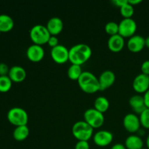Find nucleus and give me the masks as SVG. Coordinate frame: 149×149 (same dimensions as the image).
I'll list each match as a JSON object with an SVG mask.
<instances>
[{"mask_svg":"<svg viewBox=\"0 0 149 149\" xmlns=\"http://www.w3.org/2000/svg\"><path fill=\"white\" fill-rule=\"evenodd\" d=\"M93 51L87 44H77L69 49V61L71 64L81 65L91 57Z\"/></svg>","mask_w":149,"mask_h":149,"instance_id":"1","label":"nucleus"},{"mask_svg":"<svg viewBox=\"0 0 149 149\" xmlns=\"http://www.w3.org/2000/svg\"><path fill=\"white\" fill-rule=\"evenodd\" d=\"M77 81L80 88L86 93L92 94L100 90L98 79L90 71H83Z\"/></svg>","mask_w":149,"mask_h":149,"instance_id":"2","label":"nucleus"},{"mask_svg":"<svg viewBox=\"0 0 149 149\" xmlns=\"http://www.w3.org/2000/svg\"><path fill=\"white\" fill-rule=\"evenodd\" d=\"M29 36L33 44L42 46V45L47 44L51 35L46 26L42 24H36L31 29Z\"/></svg>","mask_w":149,"mask_h":149,"instance_id":"3","label":"nucleus"},{"mask_svg":"<svg viewBox=\"0 0 149 149\" xmlns=\"http://www.w3.org/2000/svg\"><path fill=\"white\" fill-rule=\"evenodd\" d=\"M72 134L78 141H88L93 137V128L85 121H78L72 127Z\"/></svg>","mask_w":149,"mask_h":149,"instance_id":"4","label":"nucleus"},{"mask_svg":"<svg viewBox=\"0 0 149 149\" xmlns=\"http://www.w3.org/2000/svg\"><path fill=\"white\" fill-rule=\"evenodd\" d=\"M7 119L15 126L27 125L29 115L26 110L20 107H13L7 112Z\"/></svg>","mask_w":149,"mask_h":149,"instance_id":"5","label":"nucleus"},{"mask_svg":"<svg viewBox=\"0 0 149 149\" xmlns=\"http://www.w3.org/2000/svg\"><path fill=\"white\" fill-rule=\"evenodd\" d=\"M84 119L93 129L100 127L103 125L105 120L103 113L97 111L95 108L89 109L84 111Z\"/></svg>","mask_w":149,"mask_h":149,"instance_id":"6","label":"nucleus"},{"mask_svg":"<svg viewBox=\"0 0 149 149\" xmlns=\"http://www.w3.org/2000/svg\"><path fill=\"white\" fill-rule=\"evenodd\" d=\"M137 30V23L131 18H123L119 23V34L122 37L130 38L135 35Z\"/></svg>","mask_w":149,"mask_h":149,"instance_id":"7","label":"nucleus"},{"mask_svg":"<svg viewBox=\"0 0 149 149\" xmlns=\"http://www.w3.org/2000/svg\"><path fill=\"white\" fill-rule=\"evenodd\" d=\"M52 59L58 64H63L69 61V49L65 46L58 45L50 51Z\"/></svg>","mask_w":149,"mask_h":149,"instance_id":"8","label":"nucleus"},{"mask_svg":"<svg viewBox=\"0 0 149 149\" xmlns=\"http://www.w3.org/2000/svg\"><path fill=\"white\" fill-rule=\"evenodd\" d=\"M123 125L125 130L131 133L138 132L141 126L139 117L132 113L125 115L123 119Z\"/></svg>","mask_w":149,"mask_h":149,"instance_id":"9","label":"nucleus"},{"mask_svg":"<svg viewBox=\"0 0 149 149\" xmlns=\"http://www.w3.org/2000/svg\"><path fill=\"white\" fill-rule=\"evenodd\" d=\"M113 134L108 130H99L93 135V141L100 147H106L110 145L113 141Z\"/></svg>","mask_w":149,"mask_h":149,"instance_id":"10","label":"nucleus"},{"mask_svg":"<svg viewBox=\"0 0 149 149\" xmlns=\"http://www.w3.org/2000/svg\"><path fill=\"white\" fill-rule=\"evenodd\" d=\"M134 90L138 93H145L149 89V76L139 74L134 78L132 81Z\"/></svg>","mask_w":149,"mask_h":149,"instance_id":"11","label":"nucleus"},{"mask_svg":"<svg viewBox=\"0 0 149 149\" xmlns=\"http://www.w3.org/2000/svg\"><path fill=\"white\" fill-rule=\"evenodd\" d=\"M26 56L28 59L32 62H39L45 56V50L41 45H30L26 50Z\"/></svg>","mask_w":149,"mask_h":149,"instance_id":"12","label":"nucleus"},{"mask_svg":"<svg viewBox=\"0 0 149 149\" xmlns=\"http://www.w3.org/2000/svg\"><path fill=\"white\" fill-rule=\"evenodd\" d=\"M145 47V38L141 35H133L127 41V47L132 52H141Z\"/></svg>","mask_w":149,"mask_h":149,"instance_id":"13","label":"nucleus"},{"mask_svg":"<svg viewBox=\"0 0 149 149\" xmlns=\"http://www.w3.org/2000/svg\"><path fill=\"white\" fill-rule=\"evenodd\" d=\"M116 79V76L114 73L111 70H106L99 77V84H100V90H104L113 85Z\"/></svg>","mask_w":149,"mask_h":149,"instance_id":"14","label":"nucleus"},{"mask_svg":"<svg viewBox=\"0 0 149 149\" xmlns=\"http://www.w3.org/2000/svg\"><path fill=\"white\" fill-rule=\"evenodd\" d=\"M52 36H57L63 29V22L58 17H52L47 21L46 26Z\"/></svg>","mask_w":149,"mask_h":149,"instance_id":"15","label":"nucleus"},{"mask_svg":"<svg viewBox=\"0 0 149 149\" xmlns=\"http://www.w3.org/2000/svg\"><path fill=\"white\" fill-rule=\"evenodd\" d=\"M108 47L113 52H120L125 46V39L119 33L111 36L108 39Z\"/></svg>","mask_w":149,"mask_h":149,"instance_id":"16","label":"nucleus"},{"mask_svg":"<svg viewBox=\"0 0 149 149\" xmlns=\"http://www.w3.org/2000/svg\"><path fill=\"white\" fill-rule=\"evenodd\" d=\"M8 77L14 82H22L26 77V71L22 66L13 65L10 68Z\"/></svg>","mask_w":149,"mask_h":149,"instance_id":"17","label":"nucleus"},{"mask_svg":"<svg viewBox=\"0 0 149 149\" xmlns=\"http://www.w3.org/2000/svg\"><path fill=\"white\" fill-rule=\"evenodd\" d=\"M129 103L132 110L136 113H138V114H141L146 109L145 102H144L143 96L140 95H132L130 98Z\"/></svg>","mask_w":149,"mask_h":149,"instance_id":"18","label":"nucleus"},{"mask_svg":"<svg viewBox=\"0 0 149 149\" xmlns=\"http://www.w3.org/2000/svg\"><path fill=\"white\" fill-rule=\"evenodd\" d=\"M125 146L127 149H142L143 141L139 135H130L125 140Z\"/></svg>","mask_w":149,"mask_h":149,"instance_id":"19","label":"nucleus"},{"mask_svg":"<svg viewBox=\"0 0 149 149\" xmlns=\"http://www.w3.org/2000/svg\"><path fill=\"white\" fill-rule=\"evenodd\" d=\"M14 20L10 15L6 14L0 15V31L8 32L13 29Z\"/></svg>","mask_w":149,"mask_h":149,"instance_id":"20","label":"nucleus"},{"mask_svg":"<svg viewBox=\"0 0 149 149\" xmlns=\"http://www.w3.org/2000/svg\"><path fill=\"white\" fill-rule=\"evenodd\" d=\"M29 135V128L27 125L17 126L13 131V138L17 141H23Z\"/></svg>","mask_w":149,"mask_h":149,"instance_id":"21","label":"nucleus"},{"mask_svg":"<svg viewBox=\"0 0 149 149\" xmlns=\"http://www.w3.org/2000/svg\"><path fill=\"white\" fill-rule=\"evenodd\" d=\"M109 106H110V103H109V100L104 96H99L94 102L95 109L103 113L109 109Z\"/></svg>","mask_w":149,"mask_h":149,"instance_id":"22","label":"nucleus"},{"mask_svg":"<svg viewBox=\"0 0 149 149\" xmlns=\"http://www.w3.org/2000/svg\"><path fill=\"white\" fill-rule=\"evenodd\" d=\"M82 69H81V65H75V64H71L68 68L67 71V75L68 78L72 80H78L80 77L81 74H82Z\"/></svg>","mask_w":149,"mask_h":149,"instance_id":"23","label":"nucleus"},{"mask_svg":"<svg viewBox=\"0 0 149 149\" xmlns=\"http://www.w3.org/2000/svg\"><path fill=\"white\" fill-rule=\"evenodd\" d=\"M13 81L8 76H0V92L6 93L11 89Z\"/></svg>","mask_w":149,"mask_h":149,"instance_id":"24","label":"nucleus"},{"mask_svg":"<svg viewBox=\"0 0 149 149\" xmlns=\"http://www.w3.org/2000/svg\"><path fill=\"white\" fill-rule=\"evenodd\" d=\"M120 13L124 18H131L134 15V7L127 2L124 4L122 7H120Z\"/></svg>","mask_w":149,"mask_h":149,"instance_id":"25","label":"nucleus"},{"mask_svg":"<svg viewBox=\"0 0 149 149\" xmlns=\"http://www.w3.org/2000/svg\"><path fill=\"white\" fill-rule=\"evenodd\" d=\"M105 31L108 34L113 36L119 33V24L116 22L110 21L108 22L105 26Z\"/></svg>","mask_w":149,"mask_h":149,"instance_id":"26","label":"nucleus"},{"mask_svg":"<svg viewBox=\"0 0 149 149\" xmlns=\"http://www.w3.org/2000/svg\"><path fill=\"white\" fill-rule=\"evenodd\" d=\"M141 125L146 129H149V109L146 108L139 116Z\"/></svg>","mask_w":149,"mask_h":149,"instance_id":"27","label":"nucleus"},{"mask_svg":"<svg viewBox=\"0 0 149 149\" xmlns=\"http://www.w3.org/2000/svg\"><path fill=\"white\" fill-rule=\"evenodd\" d=\"M75 149H90L88 141H78L75 145Z\"/></svg>","mask_w":149,"mask_h":149,"instance_id":"28","label":"nucleus"},{"mask_svg":"<svg viewBox=\"0 0 149 149\" xmlns=\"http://www.w3.org/2000/svg\"><path fill=\"white\" fill-rule=\"evenodd\" d=\"M9 68L8 65L4 63H0V76H8Z\"/></svg>","mask_w":149,"mask_h":149,"instance_id":"29","label":"nucleus"},{"mask_svg":"<svg viewBox=\"0 0 149 149\" xmlns=\"http://www.w3.org/2000/svg\"><path fill=\"white\" fill-rule=\"evenodd\" d=\"M47 44L48 45H49V47H51L52 48L58 46V45H59V44H58V38L56 36H52V35H51L49 40H48Z\"/></svg>","mask_w":149,"mask_h":149,"instance_id":"30","label":"nucleus"},{"mask_svg":"<svg viewBox=\"0 0 149 149\" xmlns=\"http://www.w3.org/2000/svg\"><path fill=\"white\" fill-rule=\"evenodd\" d=\"M141 71L142 74L149 76V60H146L143 62L141 65Z\"/></svg>","mask_w":149,"mask_h":149,"instance_id":"31","label":"nucleus"},{"mask_svg":"<svg viewBox=\"0 0 149 149\" xmlns=\"http://www.w3.org/2000/svg\"><path fill=\"white\" fill-rule=\"evenodd\" d=\"M112 2L115 4V5L117 6L118 7H122L124 4H126L127 2V0H113Z\"/></svg>","mask_w":149,"mask_h":149,"instance_id":"32","label":"nucleus"},{"mask_svg":"<svg viewBox=\"0 0 149 149\" xmlns=\"http://www.w3.org/2000/svg\"><path fill=\"white\" fill-rule=\"evenodd\" d=\"M144 98V102H145V105L146 106V108L149 109V89L144 93L143 95Z\"/></svg>","mask_w":149,"mask_h":149,"instance_id":"33","label":"nucleus"},{"mask_svg":"<svg viewBox=\"0 0 149 149\" xmlns=\"http://www.w3.org/2000/svg\"><path fill=\"white\" fill-rule=\"evenodd\" d=\"M111 149H127L125 145L122 143H116L113 146H112V147Z\"/></svg>","mask_w":149,"mask_h":149,"instance_id":"34","label":"nucleus"},{"mask_svg":"<svg viewBox=\"0 0 149 149\" xmlns=\"http://www.w3.org/2000/svg\"><path fill=\"white\" fill-rule=\"evenodd\" d=\"M128 3L130 4L131 5L134 6V5H136V4H140L141 2H142V0H127Z\"/></svg>","mask_w":149,"mask_h":149,"instance_id":"35","label":"nucleus"},{"mask_svg":"<svg viewBox=\"0 0 149 149\" xmlns=\"http://www.w3.org/2000/svg\"><path fill=\"white\" fill-rule=\"evenodd\" d=\"M145 44H146V47L149 48V36H147V37L145 39Z\"/></svg>","mask_w":149,"mask_h":149,"instance_id":"36","label":"nucleus"},{"mask_svg":"<svg viewBox=\"0 0 149 149\" xmlns=\"http://www.w3.org/2000/svg\"><path fill=\"white\" fill-rule=\"evenodd\" d=\"M146 146H147V148H148V149H149V134L148 135V136H147V138H146Z\"/></svg>","mask_w":149,"mask_h":149,"instance_id":"37","label":"nucleus"},{"mask_svg":"<svg viewBox=\"0 0 149 149\" xmlns=\"http://www.w3.org/2000/svg\"><path fill=\"white\" fill-rule=\"evenodd\" d=\"M142 149H148V148H143Z\"/></svg>","mask_w":149,"mask_h":149,"instance_id":"38","label":"nucleus"},{"mask_svg":"<svg viewBox=\"0 0 149 149\" xmlns=\"http://www.w3.org/2000/svg\"><path fill=\"white\" fill-rule=\"evenodd\" d=\"M1 33V31H0V33Z\"/></svg>","mask_w":149,"mask_h":149,"instance_id":"39","label":"nucleus"}]
</instances>
